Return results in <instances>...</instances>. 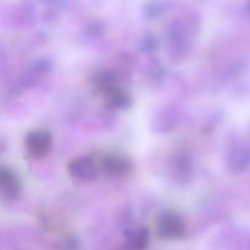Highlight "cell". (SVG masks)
<instances>
[{
  "mask_svg": "<svg viewBox=\"0 0 250 250\" xmlns=\"http://www.w3.org/2000/svg\"><path fill=\"white\" fill-rule=\"evenodd\" d=\"M155 229L160 238L176 239L183 236L186 227L180 215L172 211H166L156 219Z\"/></svg>",
  "mask_w": 250,
  "mask_h": 250,
  "instance_id": "obj_1",
  "label": "cell"
},
{
  "mask_svg": "<svg viewBox=\"0 0 250 250\" xmlns=\"http://www.w3.org/2000/svg\"><path fill=\"white\" fill-rule=\"evenodd\" d=\"M67 170L75 180L89 182L98 176L99 163L92 156H82L71 161L67 166Z\"/></svg>",
  "mask_w": 250,
  "mask_h": 250,
  "instance_id": "obj_2",
  "label": "cell"
},
{
  "mask_svg": "<svg viewBox=\"0 0 250 250\" xmlns=\"http://www.w3.org/2000/svg\"><path fill=\"white\" fill-rule=\"evenodd\" d=\"M131 163L125 156L106 154L99 161V170L109 177H122L131 171Z\"/></svg>",
  "mask_w": 250,
  "mask_h": 250,
  "instance_id": "obj_3",
  "label": "cell"
},
{
  "mask_svg": "<svg viewBox=\"0 0 250 250\" xmlns=\"http://www.w3.org/2000/svg\"><path fill=\"white\" fill-rule=\"evenodd\" d=\"M51 136L49 132L38 129L33 131L26 137V148L29 155L33 158H43L51 148Z\"/></svg>",
  "mask_w": 250,
  "mask_h": 250,
  "instance_id": "obj_4",
  "label": "cell"
},
{
  "mask_svg": "<svg viewBox=\"0 0 250 250\" xmlns=\"http://www.w3.org/2000/svg\"><path fill=\"white\" fill-rule=\"evenodd\" d=\"M19 190V181L16 176L9 170H0V194L7 198H14Z\"/></svg>",
  "mask_w": 250,
  "mask_h": 250,
  "instance_id": "obj_5",
  "label": "cell"
},
{
  "mask_svg": "<svg viewBox=\"0 0 250 250\" xmlns=\"http://www.w3.org/2000/svg\"><path fill=\"white\" fill-rule=\"evenodd\" d=\"M149 233L146 229H138L132 231L127 236V247L132 249H142L148 244Z\"/></svg>",
  "mask_w": 250,
  "mask_h": 250,
  "instance_id": "obj_6",
  "label": "cell"
}]
</instances>
